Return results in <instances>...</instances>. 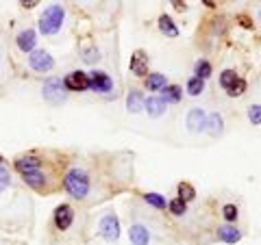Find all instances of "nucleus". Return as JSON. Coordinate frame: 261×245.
I'll return each instance as SVG.
<instances>
[{"label": "nucleus", "mask_w": 261, "mask_h": 245, "mask_svg": "<svg viewBox=\"0 0 261 245\" xmlns=\"http://www.w3.org/2000/svg\"><path fill=\"white\" fill-rule=\"evenodd\" d=\"M222 115L220 113H211V115H207V124H205V130L209 133V137H218L220 133H222Z\"/></svg>", "instance_id": "2eb2a0df"}, {"label": "nucleus", "mask_w": 261, "mask_h": 245, "mask_svg": "<svg viewBox=\"0 0 261 245\" xmlns=\"http://www.w3.org/2000/svg\"><path fill=\"white\" fill-rule=\"evenodd\" d=\"M39 165H42V161H39L37 157H33V154H29V157H20L18 161H15V169L20 171V174H31V171H39Z\"/></svg>", "instance_id": "f8f14e48"}, {"label": "nucleus", "mask_w": 261, "mask_h": 245, "mask_svg": "<svg viewBox=\"0 0 261 245\" xmlns=\"http://www.w3.org/2000/svg\"><path fill=\"white\" fill-rule=\"evenodd\" d=\"M163 102H178L181 100V89H178L176 85H166L163 87V96H161Z\"/></svg>", "instance_id": "aec40b11"}, {"label": "nucleus", "mask_w": 261, "mask_h": 245, "mask_svg": "<svg viewBox=\"0 0 261 245\" xmlns=\"http://www.w3.org/2000/svg\"><path fill=\"white\" fill-rule=\"evenodd\" d=\"M83 59H85L87 63L98 61V50H94V48H92V50H85V56H83Z\"/></svg>", "instance_id": "2f4dec72"}, {"label": "nucleus", "mask_w": 261, "mask_h": 245, "mask_svg": "<svg viewBox=\"0 0 261 245\" xmlns=\"http://www.w3.org/2000/svg\"><path fill=\"white\" fill-rule=\"evenodd\" d=\"M159 30L163 33V35L168 37H178V28L174 26V22L168 18V15H161L159 18Z\"/></svg>", "instance_id": "a211bd4d"}, {"label": "nucleus", "mask_w": 261, "mask_h": 245, "mask_svg": "<svg viewBox=\"0 0 261 245\" xmlns=\"http://www.w3.org/2000/svg\"><path fill=\"white\" fill-rule=\"evenodd\" d=\"M72 219H74V210H72L70 204H61V206L55 208V226L59 230H68L72 226Z\"/></svg>", "instance_id": "6e6552de"}, {"label": "nucleus", "mask_w": 261, "mask_h": 245, "mask_svg": "<svg viewBox=\"0 0 261 245\" xmlns=\"http://www.w3.org/2000/svg\"><path fill=\"white\" fill-rule=\"evenodd\" d=\"M259 20H261V11H259Z\"/></svg>", "instance_id": "72a5a7b5"}, {"label": "nucleus", "mask_w": 261, "mask_h": 245, "mask_svg": "<svg viewBox=\"0 0 261 245\" xmlns=\"http://www.w3.org/2000/svg\"><path fill=\"white\" fill-rule=\"evenodd\" d=\"M218 239L224 243H238L242 239V232L233 226H222V228H218Z\"/></svg>", "instance_id": "dca6fc26"}, {"label": "nucleus", "mask_w": 261, "mask_h": 245, "mask_svg": "<svg viewBox=\"0 0 261 245\" xmlns=\"http://www.w3.org/2000/svg\"><path fill=\"white\" fill-rule=\"evenodd\" d=\"M128 239H130L133 245H148L150 232H148V228L146 226L135 224V226H130V230H128Z\"/></svg>", "instance_id": "9b49d317"}, {"label": "nucleus", "mask_w": 261, "mask_h": 245, "mask_svg": "<svg viewBox=\"0 0 261 245\" xmlns=\"http://www.w3.org/2000/svg\"><path fill=\"white\" fill-rule=\"evenodd\" d=\"M205 124H207V113L202 109H192L190 113H187V128H190L192 133L205 130Z\"/></svg>", "instance_id": "1a4fd4ad"}, {"label": "nucleus", "mask_w": 261, "mask_h": 245, "mask_svg": "<svg viewBox=\"0 0 261 245\" xmlns=\"http://www.w3.org/2000/svg\"><path fill=\"white\" fill-rule=\"evenodd\" d=\"M168 208H170V213H172V215H183L187 210V204L181 198H176V200H172L168 204Z\"/></svg>", "instance_id": "bb28decb"}, {"label": "nucleus", "mask_w": 261, "mask_h": 245, "mask_svg": "<svg viewBox=\"0 0 261 245\" xmlns=\"http://www.w3.org/2000/svg\"><path fill=\"white\" fill-rule=\"evenodd\" d=\"M37 3H35V0H29V3H27V0H24V3H22V7H27V9H33V7H35Z\"/></svg>", "instance_id": "473e14b6"}, {"label": "nucleus", "mask_w": 261, "mask_h": 245, "mask_svg": "<svg viewBox=\"0 0 261 245\" xmlns=\"http://www.w3.org/2000/svg\"><path fill=\"white\" fill-rule=\"evenodd\" d=\"M100 234L107 241H118L120 236V222L116 215H105L100 219Z\"/></svg>", "instance_id": "0eeeda50"}, {"label": "nucleus", "mask_w": 261, "mask_h": 245, "mask_svg": "<svg viewBox=\"0 0 261 245\" xmlns=\"http://www.w3.org/2000/svg\"><path fill=\"white\" fill-rule=\"evenodd\" d=\"M63 80H59L57 76L53 78H48L46 83H44V89H42V96H44V100L46 102H50V104H61L65 102V91H63Z\"/></svg>", "instance_id": "7ed1b4c3"}, {"label": "nucleus", "mask_w": 261, "mask_h": 245, "mask_svg": "<svg viewBox=\"0 0 261 245\" xmlns=\"http://www.w3.org/2000/svg\"><path fill=\"white\" fill-rule=\"evenodd\" d=\"M9 182H11V176H9V171H7L3 165H0V193H3L7 187H9Z\"/></svg>", "instance_id": "c756f323"}, {"label": "nucleus", "mask_w": 261, "mask_h": 245, "mask_svg": "<svg viewBox=\"0 0 261 245\" xmlns=\"http://www.w3.org/2000/svg\"><path fill=\"white\" fill-rule=\"evenodd\" d=\"M178 198H181L185 204L192 202L196 198V189H194L190 182H181V185H178Z\"/></svg>", "instance_id": "4be33fe9"}, {"label": "nucleus", "mask_w": 261, "mask_h": 245, "mask_svg": "<svg viewBox=\"0 0 261 245\" xmlns=\"http://www.w3.org/2000/svg\"><path fill=\"white\" fill-rule=\"evenodd\" d=\"M89 76V89L92 91H98V94H107L113 89V80L109 78L107 72H92Z\"/></svg>", "instance_id": "39448f33"}, {"label": "nucleus", "mask_w": 261, "mask_h": 245, "mask_svg": "<svg viewBox=\"0 0 261 245\" xmlns=\"http://www.w3.org/2000/svg\"><path fill=\"white\" fill-rule=\"evenodd\" d=\"M202 89H205V80H200L196 76H192L190 80H187V94L190 96H200Z\"/></svg>", "instance_id": "5701e85b"}, {"label": "nucleus", "mask_w": 261, "mask_h": 245, "mask_svg": "<svg viewBox=\"0 0 261 245\" xmlns=\"http://www.w3.org/2000/svg\"><path fill=\"white\" fill-rule=\"evenodd\" d=\"M24 182H27L29 187H33V189H42L46 178L42 171H31V174H24Z\"/></svg>", "instance_id": "6ab92c4d"}, {"label": "nucleus", "mask_w": 261, "mask_h": 245, "mask_svg": "<svg viewBox=\"0 0 261 245\" xmlns=\"http://www.w3.org/2000/svg\"><path fill=\"white\" fill-rule=\"evenodd\" d=\"M15 44H18V48L22 52H33V48H35V44H37V35H35V30H31V28H27V30H22L20 35H18V39H15Z\"/></svg>", "instance_id": "ddd939ff"}, {"label": "nucleus", "mask_w": 261, "mask_h": 245, "mask_svg": "<svg viewBox=\"0 0 261 245\" xmlns=\"http://www.w3.org/2000/svg\"><path fill=\"white\" fill-rule=\"evenodd\" d=\"M63 87L70 89V91H85V89H89V76L79 70L70 72V74L63 78Z\"/></svg>", "instance_id": "423d86ee"}, {"label": "nucleus", "mask_w": 261, "mask_h": 245, "mask_svg": "<svg viewBox=\"0 0 261 245\" xmlns=\"http://www.w3.org/2000/svg\"><path fill=\"white\" fill-rule=\"evenodd\" d=\"M244 91H246V80H244V78H238V80H235V85H233L231 89H228L226 94L235 98V96H242Z\"/></svg>", "instance_id": "cd10ccee"}, {"label": "nucleus", "mask_w": 261, "mask_h": 245, "mask_svg": "<svg viewBox=\"0 0 261 245\" xmlns=\"http://www.w3.org/2000/svg\"><path fill=\"white\" fill-rule=\"evenodd\" d=\"M130 72L135 76H146L148 74V56H146L142 50H137L133 56H130V63H128Z\"/></svg>", "instance_id": "9d476101"}, {"label": "nucleus", "mask_w": 261, "mask_h": 245, "mask_svg": "<svg viewBox=\"0 0 261 245\" xmlns=\"http://www.w3.org/2000/svg\"><path fill=\"white\" fill-rule=\"evenodd\" d=\"M144 200L148 202L150 206H154V208H166V198H163V195H159V193H146Z\"/></svg>", "instance_id": "393cba45"}, {"label": "nucleus", "mask_w": 261, "mask_h": 245, "mask_svg": "<svg viewBox=\"0 0 261 245\" xmlns=\"http://www.w3.org/2000/svg\"><path fill=\"white\" fill-rule=\"evenodd\" d=\"M29 65L35 72H50L53 68H55V61H53V56L48 54L46 50H33L31 54H29Z\"/></svg>", "instance_id": "20e7f679"}, {"label": "nucleus", "mask_w": 261, "mask_h": 245, "mask_svg": "<svg viewBox=\"0 0 261 245\" xmlns=\"http://www.w3.org/2000/svg\"><path fill=\"white\" fill-rule=\"evenodd\" d=\"M209 76H211V65H209V61H198V63H196V78L205 80Z\"/></svg>", "instance_id": "a878e982"}, {"label": "nucleus", "mask_w": 261, "mask_h": 245, "mask_svg": "<svg viewBox=\"0 0 261 245\" xmlns=\"http://www.w3.org/2000/svg\"><path fill=\"white\" fill-rule=\"evenodd\" d=\"M238 78H240V76L235 74L233 70H226V72H222V76H220V85H222L226 91H228V89L235 85V80H238Z\"/></svg>", "instance_id": "b1692460"}, {"label": "nucleus", "mask_w": 261, "mask_h": 245, "mask_svg": "<svg viewBox=\"0 0 261 245\" xmlns=\"http://www.w3.org/2000/svg\"><path fill=\"white\" fill-rule=\"evenodd\" d=\"M63 185H65V191H68L72 198H76V200H83L85 195L89 193V176L79 167L70 169L68 174H65Z\"/></svg>", "instance_id": "f257e3e1"}, {"label": "nucleus", "mask_w": 261, "mask_h": 245, "mask_svg": "<svg viewBox=\"0 0 261 245\" xmlns=\"http://www.w3.org/2000/svg\"><path fill=\"white\" fill-rule=\"evenodd\" d=\"M0 161H3V157H0Z\"/></svg>", "instance_id": "f704fd0d"}, {"label": "nucleus", "mask_w": 261, "mask_h": 245, "mask_svg": "<svg viewBox=\"0 0 261 245\" xmlns=\"http://www.w3.org/2000/svg\"><path fill=\"white\" fill-rule=\"evenodd\" d=\"M166 107H168V104L163 102L161 98H157V96H152V98H148V100H144V109L148 111L150 117H161L163 113H166Z\"/></svg>", "instance_id": "4468645a"}, {"label": "nucleus", "mask_w": 261, "mask_h": 245, "mask_svg": "<svg viewBox=\"0 0 261 245\" xmlns=\"http://www.w3.org/2000/svg\"><path fill=\"white\" fill-rule=\"evenodd\" d=\"M146 85H148L150 91H163V87H166V76L163 74H148Z\"/></svg>", "instance_id": "412c9836"}, {"label": "nucleus", "mask_w": 261, "mask_h": 245, "mask_svg": "<svg viewBox=\"0 0 261 245\" xmlns=\"http://www.w3.org/2000/svg\"><path fill=\"white\" fill-rule=\"evenodd\" d=\"M248 119L252 121V124H261V107L259 104H255V107L248 109Z\"/></svg>", "instance_id": "7c9ffc66"}, {"label": "nucleus", "mask_w": 261, "mask_h": 245, "mask_svg": "<svg viewBox=\"0 0 261 245\" xmlns=\"http://www.w3.org/2000/svg\"><path fill=\"white\" fill-rule=\"evenodd\" d=\"M63 18H65L63 7L61 5H50L42 13V18H39V30H42L44 35H55V33L61 30Z\"/></svg>", "instance_id": "f03ea898"}, {"label": "nucleus", "mask_w": 261, "mask_h": 245, "mask_svg": "<svg viewBox=\"0 0 261 245\" xmlns=\"http://www.w3.org/2000/svg\"><path fill=\"white\" fill-rule=\"evenodd\" d=\"M222 215L226 222H235V219H238V206H235V204H226L222 208Z\"/></svg>", "instance_id": "c85d7f7f"}, {"label": "nucleus", "mask_w": 261, "mask_h": 245, "mask_svg": "<svg viewBox=\"0 0 261 245\" xmlns=\"http://www.w3.org/2000/svg\"><path fill=\"white\" fill-rule=\"evenodd\" d=\"M126 109L130 113H140L144 109V96L140 91H130L126 98Z\"/></svg>", "instance_id": "f3484780"}]
</instances>
